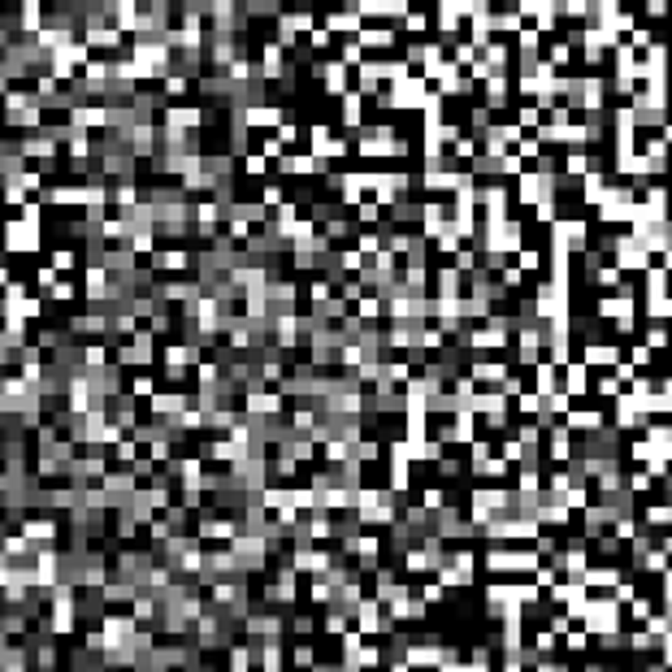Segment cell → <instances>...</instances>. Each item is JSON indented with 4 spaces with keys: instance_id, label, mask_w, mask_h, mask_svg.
<instances>
[{
    "instance_id": "cell-1",
    "label": "cell",
    "mask_w": 672,
    "mask_h": 672,
    "mask_svg": "<svg viewBox=\"0 0 672 672\" xmlns=\"http://www.w3.org/2000/svg\"><path fill=\"white\" fill-rule=\"evenodd\" d=\"M5 247L9 252H35L39 247V226H31V221H9L5 226Z\"/></svg>"
},
{
    "instance_id": "cell-2",
    "label": "cell",
    "mask_w": 672,
    "mask_h": 672,
    "mask_svg": "<svg viewBox=\"0 0 672 672\" xmlns=\"http://www.w3.org/2000/svg\"><path fill=\"white\" fill-rule=\"evenodd\" d=\"M22 534H27L35 546H48V542H57V520H48V516H35V520H22Z\"/></svg>"
},
{
    "instance_id": "cell-3",
    "label": "cell",
    "mask_w": 672,
    "mask_h": 672,
    "mask_svg": "<svg viewBox=\"0 0 672 672\" xmlns=\"http://www.w3.org/2000/svg\"><path fill=\"white\" fill-rule=\"evenodd\" d=\"M152 265L165 269V273H183V269L191 265V252H183V247H165V252L152 256Z\"/></svg>"
},
{
    "instance_id": "cell-4",
    "label": "cell",
    "mask_w": 672,
    "mask_h": 672,
    "mask_svg": "<svg viewBox=\"0 0 672 672\" xmlns=\"http://www.w3.org/2000/svg\"><path fill=\"white\" fill-rule=\"evenodd\" d=\"M360 109H364V95H360V91H347V95H343V126H347V131H360Z\"/></svg>"
},
{
    "instance_id": "cell-5",
    "label": "cell",
    "mask_w": 672,
    "mask_h": 672,
    "mask_svg": "<svg viewBox=\"0 0 672 672\" xmlns=\"http://www.w3.org/2000/svg\"><path fill=\"white\" fill-rule=\"evenodd\" d=\"M356 39H360L364 48H390V44H395V31H386V27H364Z\"/></svg>"
},
{
    "instance_id": "cell-6",
    "label": "cell",
    "mask_w": 672,
    "mask_h": 672,
    "mask_svg": "<svg viewBox=\"0 0 672 672\" xmlns=\"http://www.w3.org/2000/svg\"><path fill=\"white\" fill-rule=\"evenodd\" d=\"M74 261H79V256H74L70 247H53V261H48V269H53V273H70Z\"/></svg>"
},
{
    "instance_id": "cell-7",
    "label": "cell",
    "mask_w": 672,
    "mask_h": 672,
    "mask_svg": "<svg viewBox=\"0 0 672 672\" xmlns=\"http://www.w3.org/2000/svg\"><path fill=\"white\" fill-rule=\"evenodd\" d=\"M131 395H135V400H152V395H157V382H152V373H139V378L131 382Z\"/></svg>"
},
{
    "instance_id": "cell-8",
    "label": "cell",
    "mask_w": 672,
    "mask_h": 672,
    "mask_svg": "<svg viewBox=\"0 0 672 672\" xmlns=\"http://www.w3.org/2000/svg\"><path fill=\"white\" fill-rule=\"evenodd\" d=\"M426 27H430V18H426V13H416V9H408L404 31H408V35H426Z\"/></svg>"
},
{
    "instance_id": "cell-9",
    "label": "cell",
    "mask_w": 672,
    "mask_h": 672,
    "mask_svg": "<svg viewBox=\"0 0 672 672\" xmlns=\"http://www.w3.org/2000/svg\"><path fill=\"white\" fill-rule=\"evenodd\" d=\"M48 295H53V300H57V304H65V300H74V286L57 278V282H53V291H48Z\"/></svg>"
},
{
    "instance_id": "cell-10",
    "label": "cell",
    "mask_w": 672,
    "mask_h": 672,
    "mask_svg": "<svg viewBox=\"0 0 672 672\" xmlns=\"http://www.w3.org/2000/svg\"><path fill=\"white\" fill-rule=\"evenodd\" d=\"M243 169H247V173H256V178H261V173L269 169V161H265V157H247V161H243Z\"/></svg>"
},
{
    "instance_id": "cell-11",
    "label": "cell",
    "mask_w": 672,
    "mask_h": 672,
    "mask_svg": "<svg viewBox=\"0 0 672 672\" xmlns=\"http://www.w3.org/2000/svg\"><path fill=\"white\" fill-rule=\"evenodd\" d=\"M668 13V0H646V18H659Z\"/></svg>"
},
{
    "instance_id": "cell-12",
    "label": "cell",
    "mask_w": 672,
    "mask_h": 672,
    "mask_svg": "<svg viewBox=\"0 0 672 672\" xmlns=\"http://www.w3.org/2000/svg\"><path fill=\"white\" fill-rule=\"evenodd\" d=\"M9 286H13V282H9V269L0 265V291H9Z\"/></svg>"
},
{
    "instance_id": "cell-13",
    "label": "cell",
    "mask_w": 672,
    "mask_h": 672,
    "mask_svg": "<svg viewBox=\"0 0 672 672\" xmlns=\"http://www.w3.org/2000/svg\"><path fill=\"white\" fill-rule=\"evenodd\" d=\"M61 5H65V0H61Z\"/></svg>"
}]
</instances>
